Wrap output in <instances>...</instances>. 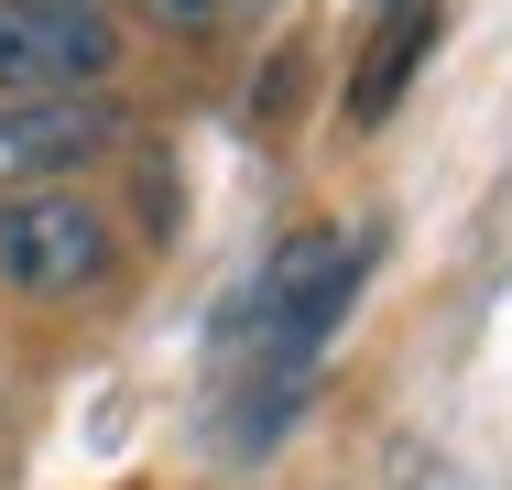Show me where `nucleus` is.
<instances>
[{
	"label": "nucleus",
	"mask_w": 512,
	"mask_h": 490,
	"mask_svg": "<svg viewBox=\"0 0 512 490\" xmlns=\"http://www.w3.org/2000/svg\"><path fill=\"white\" fill-rule=\"evenodd\" d=\"M360 294V251L338 229H284L273 262L251 273V305H240V338H251V382H306V360L327 349V327L349 316Z\"/></svg>",
	"instance_id": "f257e3e1"
},
{
	"label": "nucleus",
	"mask_w": 512,
	"mask_h": 490,
	"mask_svg": "<svg viewBox=\"0 0 512 490\" xmlns=\"http://www.w3.org/2000/svg\"><path fill=\"white\" fill-rule=\"evenodd\" d=\"M0 284L22 305H66V294H99L109 284V218L88 186L44 175V186H11L0 196Z\"/></svg>",
	"instance_id": "f03ea898"
},
{
	"label": "nucleus",
	"mask_w": 512,
	"mask_h": 490,
	"mask_svg": "<svg viewBox=\"0 0 512 490\" xmlns=\"http://www.w3.org/2000/svg\"><path fill=\"white\" fill-rule=\"evenodd\" d=\"M120 77V22L88 0H0V88L11 98H99Z\"/></svg>",
	"instance_id": "7ed1b4c3"
},
{
	"label": "nucleus",
	"mask_w": 512,
	"mask_h": 490,
	"mask_svg": "<svg viewBox=\"0 0 512 490\" xmlns=\"http://www.w3.org/2000/svg\"><path fill=\"white\" fill-rule=\"evenodd\" d=\"M436 22H447V0H382V11H371V55H360V77H349V131H382V120L404 109L414 66L436 55Z\"/></svg>",
	"instance_id": "20e7f679"
},
{
	"label": "nucleus",
	"mask_w": 512,
	"mask_h": 490,
	"mask_svg": "<svg viewBox=\"0 0 512 490\" xmlns=\"http://www.w3.org/2000/svg\"><path fill=\"white\" fill-rule=\"evenodd\" d=\"M153 11H164V22H175V33H207V22H218V11H229V0H153Z\"/></svg>",
	"instance_id": "39448f33"
},
{
	"label": "nucleus",
	"mask_w": 512,
	"mask_h": 490,
	"mask_svg": "<svg viewBox=\"0 0 512 490\" xmlns=\"http://www.w3.org/2000/svg\"><path fill=\"white\" fill-rule=\"evenodd\" d=\"M88 11H109V0H88Z\"/></svg>",
	"instance_id": "423d86ee"
}]
</instances>
